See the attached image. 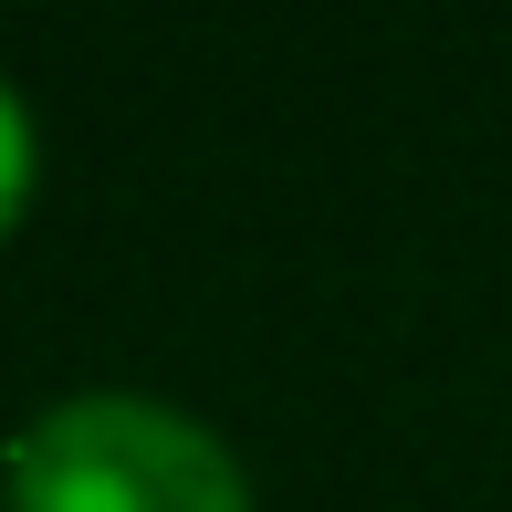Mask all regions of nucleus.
Returning <instances> with one entry per match:
<instances>
[{
  "mask_svg": "<svg viewBox=\"0 0 512 512\" xmlns=\"http://www.w3.org/2000/svg\"><path fill=\"white\" fill-rule=\"evenodd\" d=\"M0 492L11 512H251V471L189 408L84 387L21 418V439L0 450Z\"/></svg>",
  "mask_w": 512,
  "mask_h": 512,
  "instance_id": "nucleus-1",
  "label": "nucleus"
},
{
  "mask_svg": "<svg viewBox=\"0 0 512 512\" xmlns=\"http://www.w3.org/2000/svg\"><path fill=\"white\" fill-rule=\"evenodd\" d=\"M32 178H42V136H32V105L11 95V74H0V241L32 209Z\"/></svg>",
  "mask_w": 512,
  "mask_h": 512,
  "instance_id": "nucleus-2",
  "label": "nucleus"
}]
</instances>
